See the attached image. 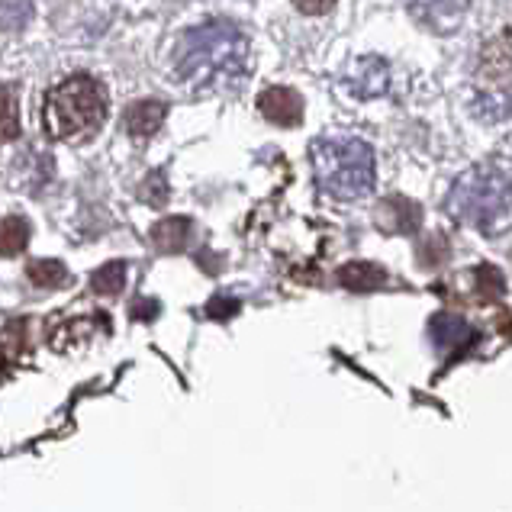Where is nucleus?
<instances>
[{
	"mask_svg": "<svg viewBox=\"0 0 512 512\" xmlns=\"http://www.w3.org/2000/svg\"><path fill=\"white\" fill-rule=\"evenodd\" d=\"M258 110L274 126H300L303 97L294 91V87H268V91L258 97Z\"/></svg>",
	"mask_w": 512,
	"mask_h": 512,
	"instance_id": "8",
	"label": "nucleus"
},
{
	"mask_svg": "<svg viewBox=\"0 0 512 512\" xmlns=\"http://www.w3.org/2000/svg\"><path fill=\"white\" fill-rule=\"evenodd\" d=\"M142 200H145V203H152V207H165V203H168L165 171H152L149 178L142 181Z\"/></svg>",
	"mask_w": 512,
	"mask_h": 512,
	"instance_id": "17",
	"label": "nucleus"
},
{
	"mask_svg": "<svg viewBox=\"0 0 512 512\" xmlns=\"http://www.w3.org/2000/svg\"><path fill=\"white\" fill-rule=\"evenodd\" d=\"M294 7L300 13H310V17H319V13H329L335 7V0H294Z\"/></svg>",
	"mask_w": 512,
	"mask_h": 512,
	"instance_id": "19",
	"label": "nucleus"
},
{
	"mask_svg": "<svg viewBox=\"0 0 512 512\" xmlns=\"http://www.w3.org/2000/svg\"><path fill=\"white\" fill-rule=\"evenodd\" d=\"M342 84L351 97L358 100H374L380 94H387L390 87V68L384 58L377 55H361L348 65V71L342 75Z\"/></svg>",
	"mask_w": 512,
	"mask_h": 512,
	"instance_id": "6",
	"label": "nucleus"
},
{
	"mask_svg": "<svg viewBox=\"0 0 512 512\" xmlns=\"http://www.w3.org/2000/svg\"><path fill=\"white\" fill-rule=\"evenodd\" d=\"M29 245V223L23 216H7L4 219V239H0V248H4V255L13 258V255H23V248Z\"/></svg>",
	"mask_w": 512,
	"mask_h": 512,
	"instance_id": "16",
	"label": "nucleus"
},
{
	"mask_svg": "<svg viewBox=\"0 0 512 512\" xmlns=\"http://www.w3.org/2000/svg\"><path fill=\"white\" fill-rule=\"evenodd\" d=\"M17 136V91H13V84H4V142H13Z\"/></svg>",
	"mask_w": 512,
	"mask_h": 512,
	"instance_id": "18",
	"label": "nucleus"
},
{
	"mask_svg": "<svg viewBox=\"0 0 512 512\" xmlns=\"http://www.w3.org/2000/svg\"><path fill=\"white\" fill-rule=\"evenodd\" d=\"M474 113L487 123L506 120L512 113V46L503 39L480 52L474 71Z\"/></svg>",
	"mask_w": 512,
	"mask_h": 512,
	"instance_id": "5",
	"label": "nucleus"
},
{
	"mask_svg": "<svg viewBox=\"0 0 512 512\" xmlns=\"http://www.w3.org/2000/svg\"><path fill=\"white\" fill-rule=\"evenodd\" d=\"M467 4H471V0H403L409 17L419 26H426L429 33H442V36L455 33L461 26Z\"/></svg>",
	"mask_w": 512,
	"mask_h": 512,
	"instance_id": "7",
	"label": "nucleus"
},
{
	"mask_svg": "<svg viewBox=\"0 0 512 512\" xmlns=\"http://www.w3.org/2000/svg\"><path fill=\"white\" fill-rule=\"evenodd\" d=\"M339 284L348 290H358V294H368L387 284V271L374 265V261H345L339 268Z\"/></svg>",
	"mask_w": 512,
	"mask_h": 512,
	"instance_id": "12",
	"label": "nucleus"
},
{
	"mask_svg": "<svg viewBox=\"0 0 512 512\" xmlns=\"http://www.w3.org/2000/svg\"><path fill=\"white\" fill-rule=\"evenodd\" d=\"M26 277H29V284H33V287L52 290L58 284H65L68 268L62 265V261H55V258H39V261H29Z\"/></svg>",
	"mask_w": 512,
	"mask_h": 512,
	"instance_id": "14",
	"label": "nucleus"
},
{
	"mask_svg": "<svg viewBox=\"0 0 512 512\" xmlns=\"http://www.w3.org/2000/svg\"><path fill=\"white\" fill-rule=\"evenodd\" d=\"M422 223V210L419 203L406 200V197H390L377 207V226H384L387 232H397V236H406V232H416Z\"/></svg>",
	"mask_w": 512,
	"mask_h": 512,
	"instance_id": "10",
	"label": "nucleus"
},
{
	"mask_svg": "<svg viewBox=\"0 0 512 512\" xmlns=\"http://www.w3.org/2000/svg\"><path fill=\"white\" fill-rule=\"evenodd\" d=\"M178 75L197 87L239 78L248 65V39L229 23L194 26L178 46Z\"/></svg>",
	"mask_w": 512,
	"mask_h": 512,
	"instance_id": "1",
	"label": "nucleus"
},
{
	"mask_svg": "<svg viewBox=\"0 0 512 512\" xmlns=\"http://www.w3.org/2000/svg\"><path fill=\"white\" fill-rule=\"evenodd\" d=\"M429 329H432V342H435V348H451V345H461V339L467 335V323L461 316H455V313H438L432 323H429Z\"/></svg>",
	"mask_w": 512,
	"mask_h": 512,
	"instance_id": "13",
	"label": "nucleus"
},
{
	"mask_svg": "<svg viewBox=\"0 0 512 512\" xmlns=\"http://www.w3.org/2000/svg\"><path fill=\"white\" fill-rule=\"evenodd\" d=\"M165 116H168V107L162 100H136V104L123 113V129L133 139H149L162 129Z\"/></svg>",
	"mask_w": 512,
	"mask_h": 512,
	"instance_id": "9",
	"label": "nucleus"
},
{
	"mask_svg": "<svg viewBox=\"0 0 512 512\" xmlns=\"http://www.w3.org/2000/svg\"><path fill=\"white\" fill-rule=\"evenodd\" d=\"M126 277H129L126 261H107L104 268L94 271L91 287L97 290V294H104V297H116L126 287Z\"/></svg>",
	"mask_w": 512,
	"mask_h": 512,
	"instance_id": "15",
	"label": "nucleus"
},
{
	"mask_svg": "<svg viewBox=\"0 0 512 512\" xmlns=\"http://www.w3.org/2000/svg\"><path fill=\"white\" fill-rule=\"evenodd\" d=\"M190 232H194V223L187 216H168V219H158L152 226V245L158 252H184L187 242H190Z\"/></svg>",
	"mask_w": 512,
	"mask_h": 512,
	"instance_id": "11",
	"label": "nucleus"
},
{
	"mask_svg": "<svg viewBox=\"0 0 512 512\" xmlns=\"http://www.w3.org/2000/svg\"><path fill=\"white\" fill-rule=\"evenodd\" d=\"M236 310H239V303H236V300H213V303L207 306V313H210L213 319H229V316H236Z\"/></svg>",
	"mask_w": 512,
	"mask_h": 512,
	"instance_id": "20",
	"label": "nucleus"
},
{
	"mask_svg": "<svg viewBox=\"0 0 512 512\" xmlns=\"http://www.w3.org/2000/svg\"><path fill=\"white\" fill-rule=\"evenodd\" d=\"M445 207L458 223L493 229L512 210V174L496 162L467 168L451 184Z\"/></svg>",
	"mask_w": 512,
	"mask_h": 512,
	"instance_id": "4",
	"label": "nucleus"
},
{
	"mask_svg": "<svg viewBox=\"0 0 512 512\" xmlns=\"http://www.w3.org/2000/svg\"><path fill=\"white\" fill-rule=\"evenodd\" d=\"M313 178L335 200L368 197L374 187V149L355 136H319L310 145Z\"/></svg>",
	"mask_w": 512,
	"mask_h": 512,
	"instance_id": "2",
	"label": "nucleus"
},
{
	"mask_svg": "<svg viewBox=\"0 0 512 512\" xmlns=\"http://www.w3.org/2000/svg\"><path fill=\"white\" fill-rule=\"evenodd\" d=\"M107 107V87L78 71V75L58 81L46 94V129L58 142H84L104 126Z\"/></svg>",
	"mask_w": 512,
	"mask_h": 512,
	"instance_id": "3",
	"label": "nucleus"
}]
</instances>
